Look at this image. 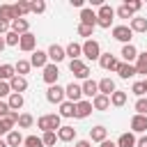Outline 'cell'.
Here are the masks:
<instances>
[{
  "mask_svg": "<svg viewBox=\"0 0 147 147\" xmlns=\"http://www.w3.org/2000/svg\"><path fill=\"white\" fill-rule=\"evenodd\" d=\"M99 64H101V69H106V71H117V67H119V60H117L115 55H110V53H101V57H99Z\"/></svg>",
  "mask_w": 147,
  "mask_h": 147,
  "instance_id": "cell-9",
  "label": "cell"
},
{
  "mask_svg": "<svg viewBox=\"0 0 147 147\" xmlns=\"http://www.w3.org/2000/svg\"><path fill=\"white\" fill-rule=\"evenodd\" d=\"M32 67H30V60H18L16 64H14V71H16V76H23L25 78V74L30 71Z\"/></svg>",
  "mask_w": 147,
  "mask_h": 147,
  "instance_id": "cell-35",
  "label": "cell"
},
{
  "mask_svg": "<svg viewBox=\"0 0 147 147\" xmlns=\"http://www.w3.org/2000/svg\"><path fill=\"white\" fill-rule=\"evenodd\" d=\"M124 5H126V7H129L133 14H136V11H140V7H142V2H140V0H126Z\"/></svg>",
  "mask_w": 147,
  "mask_h": 147,
  "instance_id": "cell-47",
  "label": "cell"
},
{
  "mask_svg": "<svg viewBox=\"0 0 147 147\" xmlns=\"http://www.w3.org/2000/svg\"><path fill=\"white\" fill-rule=\"evenodd\" d=\"M131 92H133V94H136V96L140 99V96L145 94V85H142V80H138V83H133V87H131Z\"/></svg>",
  "mask_w": 147,
  "mask_h": 147,
  "instance_id": "cell-45",
  "label": "cell"
},
{
  "mask_svg": "<svg viewBox=\"0 0 147 147\" xmlns=\"http://www.w3.org/2000/svg\"><path fill=\"white\" fill-rule=\"evenodd\" d=\"M9 30L16 32V34H25V32H30V23H28V18H14Z\"/></svg>",
  "mask_w": 147,
  "mask_h": 147,
  "instance_id": "cell-20",
  "label": "cell"
},
{
  "mask_svg": "<svg viewBox=\"0 0 147 147\" xmlns=\"http://www.w3.org/2000/svg\"><path fill=\"white\" fill-rule=\"evenodd\" d=\"M0 147H9V145H7V140H5V138H0Z\"/></svg>",
  "mask_w": 147,
  "mask_h": 147,
  "instance_id": "cell-57",
  "label": "cell"
},
{
  "mask_svg": "<svg viewBox=\"0 0 147 147\" xmlns=\"http://www.w3.org/2000/svg\"><path fill=\"white\" fill-rule=\"evenodd\" d=\"M55 140H57V133H55V131H46V133L41 136L44 147H53V145H55Z\"/></svg>",
  "mask_w": 147,
  "mask_h": 147,
  "instance_id": "cell-38",
  "label": "cell"
},
{
  "mask_svg": "<svg viewBox=\"0 0 147 147\" xmlns=\"http://www.w3.org/2000/svg\"><path fill=\"white\" fill-rule=\"evenodd\" d=\"M83 55H85L87 60H99V57H101V46H99V41H96V39H85V44H83Z\"/></svg>",
  "mask_w": 147,
  "mask_h": 147,
  "instance_id": "cell-4",
  "label": "cell"
},
{
  "mask_svg": "<svg viewBox=\"0 0 147 147\" xmlns=\"http://www.w3.org/2000/svg\"><path fill=\"white\" fill-rule=\"evenodd\" d=\"M2 119H5L7 124H11V126H14V124L18 122V113H16V110H9V113H7V115H5Z\"/></svg>",
  "mask_w": 147,
  "mask_h": 147,
  "instance_id": "cell-46",
  "label": "cell"
},
{
  "mask_svg": "<svg viewBox=\"0 0 147 147\" xmlns=\"http://www.w3.org/2000/svg\"><path fill=\"white\" fill-rule=\"evenodd\" d=\"M9 94H11V90H9V83L0 80V101H2L5 96H9Z\"/></svg>",
  "mask_w": 147,
  "mask_h": 147,
  "instance_id": "cell-48",
  "label": "cell"
},
{
  "mask_svg": "<svg viewBox=\"0 0 147 147\" xmlns=\"http://www.w3.org/2000/svg\"><path fill=\"white\" fill-rule=\"evenodd\" d=\"M80 25L94 28V25H96V11H92L90 7H83V9H80Z\"/></svg>",
  "mask_w": 147,
  "mask_h": 147,
  "instance_id": "cell-17",
  "label": "cell"
},
{
  "mask_svg": "<svg viewBox=\"0 0 147 147\" xmlns=\"http://www.w3.org/2000/svg\"><path fill=\"white\" fill-rule=\"evenodd\" d=\"M9 25H11V23H7V21H0V37H5V34L9 32Z\"/></svg>",
  "mask_w": 147,
  "mask_h": 147,
  "instance_id": "cell-50",
  "label": "cell"
},
{
  "mask_svg": "<svg viewBox=\"0 0 147 147\" xmlns=\"http://www.w3.org/2000/svg\"><path fill=\"white\" fill-rule=\"evenodd\" d=\"M23 147H44V142L39 136H28V138H23Z\"/></svg>",
  "mask_w": 147,
  "mask_h": 147,
  "instance_id": "cell-40",
  "label": "cell"
},
{
  "mask_svg": "<svg viewBox=\"0 0 147 147\" xmlns=\"http://www.w3.org/2000/svg\"><path fill=\"white\" fill-rule=\"evenodd\" d=\"M18 48H21L23 53H34V48H37V37H34L32 32L21 34V39H18Z\"/></svg>",
  "mask_w": 147,
  "mask_h": 147,
  "instance_id": "cell-6",
  "label": "cell"
},
{
  "mask_svg": "<svg viewBox=\"0 0 147 147\" xmlns=\"http://www.w3.org/2000/svg\"><path fill=\"white\" fill-rule=\"evenodd\" d=\"M16 124H18V129H30V126L34 124V117H32L30 113H21V115H18V122H16Z\"/></svg>",
  "mask_w": 147,
  "mask_h": 147,
  "instance_id": "cell-36",
  "label": "cell"
},
{
  "mask_svg": "<svg viewBox=\"0 0 147 147\" xmlns=\"http://www.w3.org/2000/svg\"><path fill=\"white\" fill-rule=\"evenodd\" d=\"M103 140H108V129L101 126V124L92 126V129H90V142H99V145H101Z\"/></svg>",
  "mask_w": 147,
  "mask_h": 147,
  "instance_id": "cell-12",
  "label": "cell"
},
{
  "mask_svg": "<svg viewBox=\"0 0 147 147\" xmlns=\"http://www.w3.org/2000/svg\"><path fill=\"white\" fill-rule=\"evenodd\" d=\"M115 14H117L119 18H133V11H131V9L126 7V5H122V7H117V9H115Z\"/></svg>",
  "mask_w": 147,
  "mask_h": 147,
  "instance_id": "cell-43",
  "label": "cell"
},
{
  "mask_svg": "<svg viewBox=\"0 0 147 147\" xmlns=\"http://www.w3.org/2000/svg\"><path fill=\"white\" fill-rule=\"evenodd\" d=\"M115 145H117V147H136V136H133L131 131H129V133H122Z\"/></svg>",
  "mask_w": 147,
  "mask_h": 147,
  "instance_id": "cell-32",
  "label": "cell"
},
{
  "mask_svg": "<svg viewBox=\"0 0 147 147\" xmlns=\"http://www.w3.org/2000/svg\"><path fill=\"white\" fill-rule=\"evenodd\" d=\"M92 101H87V99H80L78 103H76V117L78 119H85V117H90L92 115Z\"/></svg>",
  "mask_w": 147,
  "mask_h": 147,
  "instance_id": "cell-13",
  "label": "cell"
},
{
  "mask_svg": "<svg viewBox=\"0 0 147 147\" xmlns=\"http://www.w3.org/2000/svg\"><path fill=\"white\" fill-rule=\"evenodd\" d=\"M5 46H7V44H5V37H0V53L5 51Z\"/></svg>",
  "mask_w": 147,
  "mask_h": 147,
  "instance_id": "cell-56",
  "label": "cell"
},
{
  "mask_svg": "<svg viewBox=\"0 0 147 147\" xmlns=\"http://www.w3.org/2000/svg\"><path fill=\"white\" fill-rule=\"evenodd\" d=\"M140 55H142V57H145V60H147V51H145V53H140Z\"/></svg>",
  "mask_w": 147,
  "mask_h": 147,
  "instance_id": "cell-59",
  "label": "cell"
},
{
  "mask_svg": "<svg viewBox=\"0 0 147 147\" xmlns=\"http://www.w3.org/2000/svg\"><path fill=\"white\" fill-rule=\"evenodd\" d=\"M74 138H76V129H74V126H67V124H64V126L57 129V140H62V142H71Z\"/></svg>",
  "mask_w": 147,
  "mask_h": 147,
  "instance_id": "cell-24",
  "label": "cell"
},
{
  "mask_svg": "<svg viewBox=\"0 0 147 147\" xmlns=\"http://www.w3.org/2000/svg\"><path fill=\"white\" fill-rule=\"evenodd\" d=\"M11 129H14V126H11V124H7V122H5V119H0V138H2V136H7V133H9V131H11Z\"/></svg>",
  "mask_w": 147,
  "mask_h": 147,
  "instance_id": "cell-49",
  "label": "cell"
},
{
  "mask_svg": "<svg viewBox=\"0 0 147 147\" xmlns=\"http://www.w3.org/2000/svg\"><path fill=\"white\" fill-rule=\"evenodd\" d=\"M64 55H67L69 60H80V55H83V44H76V41H71V44L64 48Z\"/></svg>",
  "mask_w": 147,
  "mask_h": 147,
  "instance_id": "cell-22",
  "label": "cell"
},
{
  "mask_svg": "<svg viewBox=\"0 0 147 147\" xmlns=\"http://www.w3.org/2000/svg\"><path fill=\"white\" fill-rule=\"evenodd\" d=\"M136 74H142L145 78H147V60L138 53V60H136Z\"/></svg>",
  "mask_w": 147,
  "mask_h": 147,
  "instance_id": "cell-39",
  "label": "cell"
},
{
  "mask_svg": "<svg viewBox=\"0 0 147 147\" xmlns=\"http://www.w3.org/2000/svg\"><path fill=\"white\" fill-rule=\"evenodd\" d=\"M7 113H9V106H7V101H0V119H2Z\"/></svg>",
  "mask_w": 147,
  "mask_h": 147,
  "instance_id": "cell-51",
  "label": "cell"
},
{
  "mask_svg": "<svg viewBox=\"0 0 147 147\" xmlns=\"http://www.w3.org/2000/svg\"><path fill=\"white\" fill-rule=\"evenodd\" d=\"M113 16H115V9L110 5H101L99 11H96V25L99 28H110L113 25Z\"/></svg>",
  "mask_w": 147,
  "mask_h": 147,
  "instance_id": "cell-2",
  "label": "cell"
},
{
  "mask_svg": "<svg viewBox=\"0 0 147 147\" xmlns=\"http://www.w3.org/2000/svg\"><path fill=\"white\" fill-rule=\"evenodd\" d=\"M69 71H71L76 78H80V80H87V78H90V67H87L83 60H69Z\"/></svg>",
  "mask_w": 147,
  "mask_h": 147,
  "instance_id": "cell-3",
  "label": "cell"
},
{
  "mask_svg": "<svg viewBox=\"0 0 147 147\" xmlns=\"http://www.w3.org/2000/svg\"><path fill=\"white\" fill-rule=\"evenodd\" d=\"M92 108H94V110H108V108H110V96L96 94V96L92 99Z\"/></svg>",
  "mask_w": 147,
  "mask_h": 147,
  "instance_id": "cell-26",
  "label": "cell"
},
{
  "mask_svg": "<svg viewBox=\"0 0 147 147\" xmlns=\"http://www.w3.org/2000/svg\"><path fill=\"white\" fill-rule=\"evenodd\" d=\"M14 7V16L16 18H25L28 14H30V2H25V0H18L16 5H11Z\"/></svg>",
  "mask_w": 147,
  "mask_h": 147,
  "instance_id": "cell-27",
  "label": "cell"
},
{
  "mask_svg": "<svg viewBox=\"0 0 147 147\" xmlns=\"http://www.w3.org/2000/svg\"><path fill=\"white\" fill-rule=\"evenodd\" d=\"M142 85H145V92H147V78H145V80H142Z\"/></svg>",
  "mask_w": 147,
  "mask_h": 147,
  "instance_id": "cell-58",
  "label": "cell"
},
{
  "mask_svg": "<svg viewBox=\"0 0 147 147\" xmlns=\"http://www.w3.org/2000/svg\"><path fill=\"white\" fill-rule=\"evenodd\" d=\"M14 76H16V71H14V64H0V80L9 83Z\"/></svg>",
  "mask_w": 147,
  "mask_h": 147,
  "instance_id": "cell-33",
  "label": "cell"
},
{
  "mask_svg": "<svg viewBox=\"0 0 147 147\" xmlns=\"http://www.w3.org/2000/svg\"><path fill=\"white\" fill-rule=\"evenodd\" d=\"M41 78H44V83L51 87V85H57V78H60V69H57V64H53V62H48L46 67H44V74H41Z\"/></svg>",
  "mask_w": 147,
  "mask_h": 147,
  "instance_id": "cell-5",
  "label": "cell"
},
{
  "mask_svg": "<svg viewBox=\"0 0 147 147\" xmlns=\"http://www.w3.org/2000/svg\"><path fill=\"white\" fill-rule=\"evenodd\" d=\"M16 16H14V7L11 5H0V21H7V23H11Z\"/></svg>",
  "mask_w": 147,
  "mask_h": 147,
  "instance_id": "cell-34",
  "label": "cell"
},
{
  "mask_svg": "<svg viewBox=\"0 0 147 147\" xmlns=\"http://www.w3.org/2000/svg\"><path fill=\"white\" fill-rule=\"evenodd\" d=\"M74 147H92V142H90V140H78Z\"/></svg>",
  "mask_w": 147,
  "mask_h": 147,
  "instance_id": "cell-52",
  "label": "cell"
},
{
  "mask_svg": "<svg viewBox=\"0 0 147 147\" xmlns=\"http://www.w3.org/2000/svg\"><path fill=\"white\" fill-rule=\"evenodd\" d=\"M117 74H119V78H133L136 76V64H129V62H119V67H117Z\"/></svg>",
  "mask_w": 147,
  "mask_h": 147,
  "instance_id": "cell-25",
  "label": "cell"
},
{
  "mask_svg": "<svg viewBox=\"0 0 147 147\" xmlns=\"http://www.w3.org/2000/svg\"><path fill=\"white\" fill-rule=\"evenodd\" d=\"M119 55H122V60H124V62L133 64V62L138 60V48H136L133 44H124V46H122V53H119Z\"/></svg>",
  "mask_w": 147,
  "mask_h": 147,
  "instance_id": "cell-14",
  "label": "cell"
},
{
  "mask_svg": "<svg viewBox=\"0 0 147 147\" xmlns=\"http://www.w3.org/2000/svg\"><path fill=\"white\" fill-rule=\"evenodd\" d=\"M92 32H94V28H90V25H80V23H78V34H80V37L92 39Z\"/></svg>",
  "mask_w": 147,
  "mask_h": 147,
  "instance_id": "cell-44",
  "label": "cell"
},
{
  "mask_svg": "<svg viewBox=\"0 0 147 147\" xmlns=\"http://www.w3.org/2000/svg\"><path fill=\"white\" fill-rule=\"evenodd\" d=\"M46 11V2L44 0H32L30 2V14H44Z\"/></svg>",
  "mask_w": 147,
  "mask_h": 147,
  "instance_id": "cell-37",
  "label": "cell"
},
{
  "mask_svg": "<svg viewBox=\"0 0 147 147\" xmlns=\"http://www.w3.org/2000/svg\"><path fill=\"white\" fill-rule=\"evenodd\" d=\"M101 147H117V145H115V142H110V140H103V142H101Z\"/></svg>",
  "mask_w": 147,
  "mask_h": 147,
  "instance_id": "cell-55",
  "label": "cell"
},
{
  "mask_svg": "<svg viewBox=\"0 0 147 147\" xmlns=\"http://www.w3.org/2000/svg\"><path fill=\"white\" fill-rule=\"evenodd\" d=\"M71 2V7H83L85 5V0H69Z\"/></svg>",
  "mask_w": 147,
  "mask_h": 147,
  "instance_id": "cell-54",
  "label": "cell"
},
{
  "mask_svg": "<svg viewBox=\"0 0 147 147\" xmlns=\"http://www.w3.org/2000/svg\"><path fill=\"white\" fill-rule=\"evenodd\" d=\"M80 90H83V96H90V99H94V96L99 94V85H96V80H92V78L83 80Z\"/></svg>",
  "mask_w": 147,
  "mask_h": 147,
  "instance_id": "cell-19",
  "label": "cell"
},
{
  "mask_svg": "<svg viewBox=\"0 0 147 147\" xmlns=\"http://www.w3.org/2000/svg\"><path fill=\"white\" fill-rule=\"evenodd\" d=\"M96 85H99V94H106V96H110V94L117 90V87H115V80H113V78H108V76H106V78H101Z\"/></svg>",
  "mask_w": 147,
  "mask_h": 147,
  "instance_id": "cell-21",
  "label": "cell"
},
{
  "mask_svg": "<svg viewBox=\"0 0 147 147\" xmlns=\"http://www.w3.org/2000/svg\"><path fill=\"white\" fill-rule=\"evenodd\" d=\"M18 39H21V34H16V32H11V30L5 34V44H7V46H18Z\"/></svg>",
  "mask_w": 147,
  "mask_h": 147,
  "instance_id": "cell-42",
  "label": "cell"
},
{
  "mask_svg": "<svg viewBox=\"0 0 147 147\" xmlns=\"http://www.w3.org/2000/svg\"><path fill=\"white\" fill-rule=\"evenodd\" d=\"M113 37H115L117 41H122V44H131L133 32H131L129 25H115V28H113Z\"/></svg>",
  "mask_w": 147,
  "mask_h": 147,
  "instance_id": "cell-7",
  "label": "cell"
},
{
  "mask_svg": "<svg viewBox=\"0 0 147 147\" xmlns=\"http://www.w3.org/2000/svg\"><path fill=\"white\" fill-rule=\"evenodd\" d=\"M80 96H83V90H80V85H78V83H69V85L64 87V99H67V101L78 103V101H80Z\"/></svg>",
  "mask_w": 147,
  "mask_h": 147,
  "instance_id": "cell-8",
  "label": "cell"
},
{
  "mask_svg": "<svg viewBox=\"0 0 147 147\" xmlns=\"http://www.w3.org/2000/svg\"><path fill=\"white\" fill-rule=\"evenodd\" d=\"M62 126V117L57 115V113H51V115H41L39 119H37V129L39 131H55L57 133V129Z\"/></svg>",
  "mask_w": 147,
  "mask_h": 147,
  "instance_id": "cell-1",
  "label": "cell"
},
{
  "mask_svg": "<svg viewBox=\"0 0 147 147\" xmlns=\"http://www.w3.org/2000/svg\"><path fill=\"white\" fill-rule=\"evenodd\" d=\"M131 131L133 133H145L147 131V115H133L131 117Z\"/></svg>",
  "mask_w": 147,
  "mask_h": 147,
  "instance_id": "cell-16",
  "label": "cell"
},
{
  "mask_svg": "<svg viewBox=\"0 0 147 147\" xmlns=\"http://www.w3.org/2000/svg\"><path fill=\"white\" fill-rule=\"evenodd\" d=\"M60 117H76V103H71V101H62L60 103V113H57Z\"/></svg>",
  "mask_w": 147,
  "mask_h": 147,
  "instance_id": "cell-28",
  "label": "cell"
},
{
  "mask_svg": "<svg viewBox=\"0 0 147 147\" xmlns=\"http://www.w3.org/2000/svg\"><path fill=\"white\" fill-rule=\"evenodd\" d=\"M133 108H136V115H147V99H145V96H140V99L136 101V106H133Z\"/></svg>",
  "mask_w": 147,
  "mask_h": 147,
  "instance_id": "cell-41",
  "label": "cell"
},
{
  "mask_svg": "<svg viewBox=\"0 0 147 147\" xmlns=\"http://www.w3.org/2000/svg\"><path fill=\"white\" fill-rule=\"evenodd\" d=\"M129 28H131V32H147V18H142V16H133L131 23H129Z\"/></svg>",
  "mask_w": 147,
  "mask_h": 147,
  "instance_id": "cell-29",
  "label": "cell"
},
{
  "mask_svg": "<svg viewBox=\"0 0 147 147\" xmlns=\"http://www.w3.org/2000/svg\"><path fill=\"white\" fill-rule=\"evenodd\" d=\"M46 99H48L51 103H62V101H64V87H62V85H51V87L46 90Z\"/></svg>",
  "mask_w": 147,
  "mask_h": 147,
  "instance_id": "cell-10",
  "label": "cell"
},
{
  "mask_svg": "<svg viewBox=\"0 0 147 147\" xmlns=\"http://www.w3.org/2000/svg\"><path fill=\"white\" fill-rule=\"evenodd\" d=\"M5 140H7V145H9V147H18V145H23V136H21L16 129H11V131L5 136Z\"/></svg>",
  "mask_w": 147,
  "mask_h": 147,
  "instance_id": "cell-31",
  "label": "cell"
},
{
  "mask_svg": "<svg viewBox=\"0 0 147 147\" xmlns=\"http://www.w3.org/2000/svg\"><path fill=\"white\" fill-rule=\"evenodd\" d=\"M126 103V92H122V90H115L113 94H110V106H115V108H122Z\"/></svg>",
  "mask_w": 147,
  "mask_h": 147,
  "instance_id": "cell-30",
  "label": "cell"
},
{
  "mask_svg": "<svg viewBox=\"0 0 147 147\" xmlns=\"http://www.w3.org/2000/svg\"><path fill=\"white\" fill-rule=\"evenodd\" d=\"M136 147H147V136H142L140 140H136Z\"/></svg>",
  "mask_w": 147,
  "mask_h": 147,
  "instance_id": "cell-53",
  "label": "cell"
},
{
  "mask_svg": "<svg viewBox=\"0 0 147 147\" xmlns=\"http://www.w3.org/2000/svg\"><path fill=\"white\" fill-rule=\"evenodd\" d=\"M9 90L16 92V94H23V92L28 90V78H23V76H14V78L9 80Z\"/></svg>",
  "mask_w": 147,
  "mask_h": 147,
  "instance_id": "cell-18",
  "label": "cell"
},
{
  "mask_svg": "<svg viewBox=\"0 0 147 147\" xmlns=\"http://www.w3.org/2000/svg\"><path fill=\"white\" fill-rule=\"evenodd\" d=\"M23 103H25V99H23V94H16V92H11L9 96H7V106H9V110H21L23 108Z\"/></svg>",
  "mask_w": 147,
  "mask_h": 147,
  "instance_id": "cell-23",
  "label": "cell"
},
{
  "mask_svg": "<svg viewBox=\"0 0 147 147\" xmlns=\"http://www.w3.org/2000/svg\"><path fill=\"white\" fill-rule=\"evenodd\" d=\"M46 55H48V62H53V64H57V62H62V60L67 57V55H64V48L57 46V44H51L48 51H46Z\"/></svg>",
  "mask_w": 147,
  "mask_h": 147,
  "instance_id": "cell-11",
  "label": "cell"
},
{
  "mask_svg": "<svg viewBox=\"0 0 147 147\" xmlns=\"http://www.w3.org/2000/svg\"><path fill=\"white\" fill-rule=\"evenodd\" d=\"M48 64V55H46V51H34L32 53V57H30V67H37V69H44Z\"/></svg>",
  "mask_w": 147,
  "mask_h": 147,
  "instance_id": "cell-15",
  "label": "cell"
}]
</instances>
